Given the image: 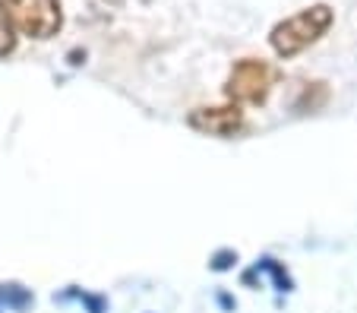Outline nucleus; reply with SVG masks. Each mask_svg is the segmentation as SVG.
<instances>
[{
    "mask_svg": "<svg viewBox=\"0 0 357 313\" xmlns=\"http://www.w3.org/2000/svg\"><path fill=\"white\" fill-rule=\"evenodd\" d=\"M332 20H335L332 7H326V3H313V7L288 16V20H282L275 29H272L269 32L272 48H275V54H282V57L301 54L303 48H310L313 41H319L326 32H329Z\"/></svg>",
    "mask_w": 357,
    "mask_h": 313,
    "instance_id": "nucleus-1",
    "label": "nucleus"
},
{
    "mask_svg": "<svg viewBox=\"0 0 357 313\" xmlns=\"http://www.w3.org/2000/svg\"><path fill=\"white\" fill-rule=\"evenodd\" d=\"M0 13L7 16L16 32L35 41L54 38L63 26L61 0H0Z\"/></svg>",
    "mask_w": 357,
    "mask_h": 313,
    "instance_id": "nucleus-2",
    "label": "nucleus"
},
{
    "mask_svg": "<svg viewBox=\"0 0 357 313\" xmlns=\"http://www.w3.org/2000/svg\"><path fill=\"white\" fill-rule=\"evenodd\" d=\"M272 67L266 61H257V57H243L231 67V76L225 82V96L234 105H263L269 98L272 89Z\"/></svg>",
    "mask_w": 357,
    "mask_h": 313,
    "instance_id": "nucleus-3",
    "label": "nucleus"
},
{
    "mask_svg": "<svg viewBox=\"0 0 357 313\" xmlns=\"http://www.w3.org/2000/svg\"><path fill=\"white\" fill-rule=\"evenodd\" d=\"M187 123L196 133L206 137H234L243 130V111L237 105H225V108H196L190 111Z\"/></svg>",
    "mask_w": 357,
    "mask_h": 313,
    "instance_id": "nucleus-4",
    "label": "nucleus"
},
{
    "mask_svg": "<svg viewBox=\"0 0 357 313\" xmlns=\"http://www.w3.org/2000/svg\"><path fill=\"white\" fill-rule=\"evenodd\" d=\"M13 48H16V29L10 26L7 16L0 13V57L13 54Z\"/></svg>",
    "mask_w": 357,
    "mask_h": 313,
    "instance_id": "nucleus-5",
    "label": "nucleus"
},
{
    "mask_svg": "<svg viewBox=\"0 0 357 313\" xmlns=\"http://www.w3.org/2000/svg\"><path fill=\"white\" fill-rule=\"evenodd\" d=\"M105 3H123V0H105Z\"/></svg>",
    "mask_w": 357,
    "mask_h": 313,
    "instance_id": "nucleus-6",
    "label": "nucleus"
}]
</instances>
